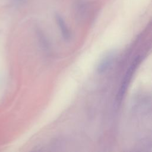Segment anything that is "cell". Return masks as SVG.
Here are the masks:
<instances>
[{
  "mask_svg": "<svg viewBox=\"0 0 152 152\" xmlns=\"http://www.w3.org/2000/svg\"><path fill=\"white\" fill-rule=\"evenodd\" d=\"M140 62V56H137L134 59V60L132 61V62L130 65L129 67L128 68V69L124 75V77L122 80L120 88L117 94L116 100H117L118 104H120L121 103V102L123 99V97L126 91V90H127L128 86L129 84V82L131 81L132 75H133L137 66L138 65Z\"/></svg>",
  "mask_w": 152,
  "mask_h": 152,
  "instance_id": "obj_1",
  "label": "cell"
},
{
  "mask_svg": "<svg viewBox=\"0 0 152 152\" xmlns=\"http://www.w3.org/2000/svg\"><path fill=\"white\" fill-rule=\"evenodd\" d=\"M115 56V52H109L106 53L99 62L97 65V72L102 74L106 72L113 63Z\"/></svg>",
  "mask_w": 152,
  "mask_h": 152,
  "instance_id": "obj_2",
  "label": "cell"
},
{
  "mask_svg": "<svg viewBox=\"0 0 152 152\" xmlns=\"http://www.w3.org/2000/svg\"><path fill=\"white\" fill-rule=\"evenodd\" d=\"M55 17L56 21L58 23V25L59 26V28L61 31V34L63 37V39L66 41L69 40L71 38V33L63 17L58 13L55 14Z\"/></svg>",
  "mask_w": 152,
  "mask_h": 152,
  "instance_id": "obj_3",
  "label": "cell"
},
{
  "mask_svg": "<svg viewBox=\"0 0 152 152\" xmlns=\"http://www.w3.org/2000/svg\"><path fill=\"white\" fill-rule=\"evenodd\" d=\"M17 1H18L20 2H24L26 0H17Z\"/></svg>",
  "mask_w": 152,
  "mask_h": 152,
  "instance_id": "obj_4",
  "label": "cell"
}]
</instances>
